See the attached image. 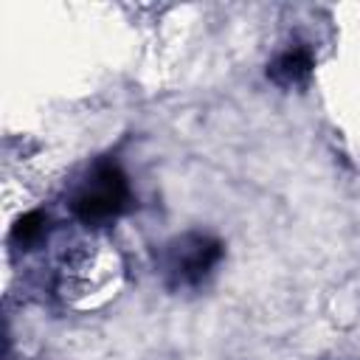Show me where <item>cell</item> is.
I'll return each instance as SVG.
<instances>
[{"mask_svg": "<svg viewBox=\"0 0 360 360\" xmlns=\"http://www.w3.org/2000/svg\"><path fill=\"white\" fill-rule=\"evenodd\" d=\"M45 233H48V214H42V211H28L25 217L17 219V225H14V231H11V239H14V245H20V248H34V245H39V242L45 239Z\"/></svg>", "mask_w": 360, "mask_h": 360, "instance_id": "4", "label": "cell"}, {"mask_svg": "<svg viewBox=\"0 0 360 360\" xmlns=\"http://www.w3.org/2000/svg\"><path fill=\"white\" fill-rule=\"evenodd\" d=\"M132 202V188L115 160H98L70 197L73 217L87 228L112 225Z\"/></svg>", "mask_w": 360, "mask_h": 360, "instance_id": "1", "label": "cell"}, {"mask_svg": "<svg viewBox=\"0 0 360 360\" xmlns=\"http://www.w3.org/2000/svg\"><path fill=\"white\" fill-rule=\"evenodd\" d=\"M312 65H315V62H312L309 48H304V45H292V48L281 51V53L270 62L267 76H270L278 87H298V84H304V82L309 79Z\"/></svg>", "mask_w": 360, "mask_h": 360, "instance_id": "3", "label": "cell"}, {"mask_svg": "<svg viewBox=\"0 0 360 360\" xmlns=\"http://www.w3.org/2000/svg\"><path fill=\"white\" fill-rule=\"evenodd\" d=\"M222 259V242L211 233L188 231L183 236H174L160 259V270L169 287H197L208 278V273Z\"/></svg>", "mask_w": 360, "mask_h": 360, "instance_id": "2", "label": "cell"}]
</instances>
